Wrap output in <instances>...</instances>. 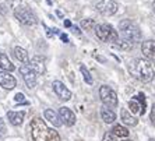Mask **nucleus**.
<instances>
[{"label":"nucleus","mask_w":155,"mask_h":141,"mask_svg":"<svg viewBox=\"0 0 155 141\" xmlns=\"http://www.w3.org/2000/svg\"><path fill=\"white\" fill-rule=\"evenodd\" d=\"M31 133L34 141H60V136L54 129L45 124V120L41 117H34L31 120Z\"/></svg>","instance_id":"1"},{"label":"nucleus","mask_w":155,"mask_h":141,"mask_svg":"<svg viewBox=\"0 0 155 141\" xmlns=\"http://www.w3.org/2000/svg\"><path fill=\"white\" fill-rule=\"evenodd\" d=\"M129 71L131 76L138 78L143 83H150L154 78V69L151 63L144 59H134L129 64Z\"/></svg>","instance_id":"2"},{"label":"nucleus","mask_w":155,"mask_h":141,"mask_svg":"<svg viewBox=\"0 0 155 141\" xmlns=\"http://www.w3.org/2000/svg\"><path fill=\"white\" fill-rule=\"evenodd\" d=\"M120 29V35H122V39H127L130 42H138L141 39V31L133 21L130 20H123L119 25Z\"/></svg>","instance_id":"3"},{"label":"nucleus","mask_w":155,"mask_h":141,"mask_svg":"<svg viewBox=\"0 0 155 141\" xmlns=\"http://www.w3.org/2000/svg\"><path fill=\"white\" fill-rule=\"evenodd\" d=\"M14 17L24 25H35L38 22V18L34 14V11L25 4H20L14 8Z\"/></svg>","instance_id":"4"},{"label":"nucleus","mask_w":155,"mask_h":141,"mask_svg":"<svg viewBox=\"0 0 155 141\" xmlns=\"http://www.w3.org/2000/svg\"><path fill=\"white\" fill-rule=\"evenodd\" d=\"M95 32H97L98 38L101 41H104V42H113L116 45L117 41L120 39L117 31H115V28L112 25H109V24H99V25H97Z\"/></svg>","instance_id":"5"},{"label":"nucleus","mask_w":155,"mask_h":141,"mask_svg":"<svg viewBox=\"0 0 155 141\" xmlns=\"http://www.w3.org/2000/svg\"><path fill=\"white\" fill-rule=\"evenodd\" d=\"M99 97H101L104 105H106V108L112 109L117 106V95L109 85H102L99 88Z\"/></svg>","instance_id":"6"},{"label":"nucleus","mask_w":155,"mask_h":141,"mask_svg":"<svg viewBox=\"0 0 155 141\" xmlns=\"http://www.w3.org/2000/svg\"><path fill=\"white\" fill-rule=\"evenodd\" d=\"M117 8H119V4L116 3L115 0H101L97 4L98 13L102 15H106V17H110V15L116 14Z\"/></svg>","instance_id":"7"},{"label":"nucleus","mask_w":155,"mask_h":141,"mask_svg":"<svg viewBox=\"0 0 155 141\" xmlns=\"http://www.w3.org/2000/svg\"><path fill=\"white\" fill-rule=\"evenodd\" d=\"M20 73H21L22 78L25 81L27 87H28L29 90H32V88L36 85V77L38 76L31 70V67H29L28 64H22L21 67H20Z\"/></svg>","instance_id":"8"},{"label":"nucleus","mask_w":155,"mask_h":141,"mask_svg":"<svg viewBox=\"0 0 155 141\" xmlns=\"http://www.w3.org/2000/svg\"><path fill=\"white\" fill-rule=\"evenodd\" d=\"M141 52H143L144 57L147 59L148 62L155 64V41L150 39V41L143 42V45H141Z\"/></svg>","instance_id":"9"},{"label":"nucleus","mask_w":155,"mask_h":141,"mask_svg":"<svg viewBox=\"0 0 155 141\" xmlns=\"http://www.w3.org/2000/svg\"><path fill=\"white\" fill-rule=\"evenodd\" d=\"M53 91L61 101H70V98H71V91L66 87L61 81H58V80L53 81Z\"/></svg>","instance_id":"10"},{"label":"nucleus","mask_w":155,"mask_h":141,"mask_svg":"<svg viewBox=\"0 0 155 141\" xmlns=\"http://www.w3.org/2000/svg\"><path fill=\"white\" fill-rule=\"evenodd\" d=\"M0 85L4 90H13L17 85V80L10 71H0Z\"/></svg>","instance_id":"11"},{"label":"nucleus","mask_w":155,"mask_h":141,"mask_svg":"<svg viewBox=\"0 0 155 141\" xmlns=\"http://www.w3.org/2000/svg\"><path fill=\"white\" fill-rule=\"evenodd\" d=\"M59 117H60L61 123L66 124V126H69V127L76 123V115H74V112L70 110L69 108H66V106L59 109Z\"/></svg>","instance_id":"12"},{"label":"nucleus","mask_w":155,"mask_h":141,"mask_svg":"<svg viewBox=\"0 0 155 141\" xmlns=\"http://www.w3.org/2000/svg\"><path fill=\"white\" fill-rule=\"evenodd\" d=\"M28 66L36 76H41V74L45 73V57L43 56H35V57L29 60Z\"/></svg>","instance_id":"13"},{"label":"nucleus","mask_w":155,"mask_h":141,"mask_svg":"<svg viewBox=\"0 0 155 141\" xmlns=\"http://www.w3.org/2000/svg\"><path fill=\"white\" fill-rule=\"evenodd\" d=\"M7 117L13 126H21L22 120L25 117V110H20V112H7Z\"/></svg>","instance_id":"14"},{"label":"nucleus","mask_w":155,"mask_h":141,"mask_svg":"<svg viewBox=\"0 0 155 141\" xmlns=\"http://www.w3.org/2000/svg\"><path fill=\"white\" fill-rule=\"evenodd\" d=\"M120 116H122V122L126 126H130V127H134L137 126V122L138 120L134 117V116L130 115V112L127 110V109H122V112H120Z\"/></svg>","instance_id":"15"},{"label":"nucleus","mask_w":155,"mask_h":141,"mask_svg":"<svg viewBox=\"0 0 155 141\" xmlns=\"http://www.w3.org/2000/svg\"><path fill=\"white\" fill-rule=\"evenodd\" d=\"M101 117L105 123H113L116 120V113L109 108H102L101 109Z\"/></svg>","instance_id":"16"},{"label":"nucleus","mask_w":155,"mask_h":141,"mask_svg":"<svg viewBox=\"0 0 155 141\" xmlns=\"http://www.w3.org/2000/svg\"><path fill=\"white\" fill-rule=\"evenodd\" d=\"M43 116H45V119L46 120H49V122H51L52 124H53V126H56V127H59L61 124V122L59 119H60V117H59L58 115H56V113L53 112V110H52V109H46V110H45V112H43Z\"/></svg>","instance_id":"17"},{"label":"nucleus","mask_w":155,"mask_h":141,"mask_svg":"<svg viewBox=\"0 0 155 141\" xmlns=\"http://www.w3.org/2000/svg\"><path fill=\"white\" fill-rule=\"evenodd\" d=\"M0 69H3V71H13L14 70V64L8 60V57L4 53H0Z\"/></svg>","instance_id":"18"},{"label":"nucleus","mask_w":155,"mask_h":141,"mask_svg":"<svg viewBox=\"0 0 155 141\" xmlns=\"http://www.w3.org/2000/svg\"><path fill=\"white\" fill-rule=\"evenodd\" d=\"M14 54H15V57H17L20 62L24 63V64H28L29 63L28 53H27L25 49H22V48H20V46H15L14 48Z\"/></svg>","instance_id":"19"},{"label":"nucleus","mask_w":155,"mask_h":141,"mask_svg":"<svg viewBox=\"0 0 155 141\" xmlns=\"http://www.w3.org/2000/svg\"><path fill=\"white\" fill-rule=\"evenodd\" d=\"M110 131H112L113 136H116V137L127 138V136H129V130H127L126 127L120 126V124H115V126H113V129Z\"/></svg>","instance_id":"20"},{"label":"nucleus","mask_w":155,"mask_h":141,"mask_svg":"<svg viewBox=\"0 0 155 141\" xmlns=\"http://www.w3.org/2000/svg\"><path fill=\"white\" fill-rule=\"evenodd\" d=\"M80 71H81V74H83L84 80H85V83L88 84V85H92L94 80H92V77H91V74H90V71H88V69L85 67V64H81V66H80Z\"/></svg>","instance_id":"21"},{"label":"nucleus","mask_w":155,"mask_h":141,"mask_svg":"<svg viewBox=\"0 0 155 141\" xmlns=\"http://www.w3.org/2000/svg\"><path fill=\"white\" fill-rule=\"evenodd\" d=\"M95 20H91V18H87V20H83L81 21V28L84 31H92L95 28Z\"/></svg>","instance_id":"22"},{"label":"nucleus","mask_w":155,"mask_h":141,"mask_svg":"<svg viewBox=\"0 0 155 141\" xmlns=\"http://www.w3.org/2000/svg\"><path fill=\"white\" fill-rule=\"evenodd\" d=\"M129 109L133 113H141V110H143V108L140 106V103H138L137 99H131V101H129Z\"/></svg>","instance_id":"23"},{"label":"nucleus","mask_w":155,"mask_h":141,"mask_svg":"<svg viewBox=\"0 0 155 141\" xmlns=\"http://www.w3.org/2000/svg\"><path fill=\"white\" fill-rule=\"evenodd\" d=\"M116 45H117L120 49H123V51H131V49H133V42H130V41H127V39H119Z\"/></svg>","instance_id":"24"},{"label":"nucleus","mask_w":155,"mask_h":141,"mask_svg":"<svg viewBox=\"0 0 155 141\" xmlns=\"http://www.w3.org/2000/svg\"><path fill=\"white\" fill-rule=\"evenodd\" d=\"M134 99H137L138 102L141 103V108H143V110H141V115H144L145 113V108H147V103H145V97L143 92H140V94L137 95V97H134Z\"/></svg>","instance_id":"25"},{"label":"nucleus","mask_w":155,"mask_h":141,"mask_svg":"<svg viewBox=\"0 0 155 141\" xmlns=\"http://www.w3.org/2000/svg\"><path fill=\"white\" fill-rule=\"evenodd\" d=\"M14 101L17 102V103H22V105H28V101H25V97H24L22 94H20V92H18V94L14 97Z\"/></svg>","instance_id":"26"},{"label":"nucleus","mask_w":155,"mask_h":141,"mask_svg":"<svg viewBox=\"0 0 155 141\" xmlns=\"http://www.w3.org/2000/svg\"><path fill=\"white\" fill-rule=\"evenodd\" d=\"M6 133H7V127H6V123L3 122V119L0 117V137H3Z\"/></svg>","instance_id":"27"},{"label":"nucleus","mask_w":155,"mask_h":141,"mask_svg":"<svg viewBox=\"0 0 155 141\" xmlns=\"http://www.w3.org/2000/svg\"><path fill=\"white\" fill-rule=\"evenodd\" d=\"M116 136H113L112 131H108V133L104 136V138H102V141H116Z\"/></svg>","instance_id":"28"},{"label":"nucleus","mask_w":155,"mask_h":141,"mask_svg":"<svg viewBox=\"0 0 155 141\" xmlns=\"http://www.w3.org/2000/svg\"><path fill=\"white\" fill-rule=\"evenodd\" d=\"M150 117H151V122L152 124L155 126V103L152 105V109H151V115H150Z\"/></svg>","instance_id":"29"},{"label":"nucleus","mask_w":155,"mask_h":141,"mask_svg":"<svg viewBox=\"0 0 155 141\" xmlns=\"http://www.w3.org/2000/svg\"><path fill=\"white\" fill-rule=\"evenodd\" d=\"M60 39L63 41L64 44H67V42H69V38H67V35H66V34H60Z\"/></svg>","instance_id":"30"},{"label":"nucleus","mask_w":155,"mask_h":141,"mask_svg":"<svg viewBox=\"0 0 155 141\" xmlns=\"http://www.w3.org/2000/svg\"><path fill=\"white\" fill-rule=\"evenodd\" d=\"M46 35L49 36V38H52V36H53V29H49V28H48L46 29Z\"/></svg>","instance_id":"31"},{"label":"nucleus","mask_w":155,"mask_h":141,"mask_svg":"<svg viewBox=\"0 0 155 141\" xmlns=\"http://www.w3.org/2000/svg\"><path fill=\"white\" fill-rule=\"evenodd\" d=\"M64 27H67V28L71 27V21H70V20H64Z\"/></svg>","instance_id":"32"},{"label":"nucleus","mask_w":155,"mask_h":141,"mask_svg":"<svg viewBox=\"0 0 155 141\" xmlns=\"http://www.w3.org/2000/svg\"><path fill=\"white\" fill-rule=\"evenodd\" d=\"M152 7H154V13H155V0H154V4H152Z\"/></svg>","instance_id":"33"},{"label":"nucleus","mask_w":155,"mask_h":141,"mask_svg":"<svg viewBox=\"0 0 155 141\" xmlns=\"http://www.w3.org/2000/svg\"><path fill=\"white\" fill-rule=\"evenodd\" d=\"M122 141H131V140H129V138H124V140H122Z\"/></svg>","instance_id":"34"}]
</instances>
